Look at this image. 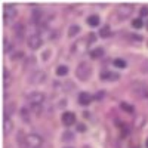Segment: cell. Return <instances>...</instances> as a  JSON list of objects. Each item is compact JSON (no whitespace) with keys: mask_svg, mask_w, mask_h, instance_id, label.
<instances>
[{"mask_svg":"<svg viewBox=\"0 0 148 148\" xmlns=\"http://www.w3.org/2000/svg\"><path fill=\"white\" fill-rule=\"evenodd\" d=\"M16 142L21 148H40L43 144V139L37 133H24L21 130L18 132Z\"/></svg>","mask_w":148,"mask_h":148,"instance_id":"1","label":"cell"},{"mask_svg":"<svg viewBox=\"0 0 148 148\" xmlns=\"http://www.w3.org/2000/svg\"><path fill=\"white\" fill-rule=\"evenodd\" d=\"M45 101H46V96H45V93H42V92H31V93L28 95V102H30L33 111L37 110V111L40 113L42 105H43Z\"/></svg>","mask_w":148,"mask_h":148,"instance_id":"2","label":"cell"},{"mask_svg":"<svg viewBox=\"0 0 148 148\" xmlns=\"http://www.w3.org/2000/svg\"><path fill=\"white\" fill-rule=\"evenodd\" d=\"M90 74H92V67L89 65V62H80L79 64V67L76 70V76L80 80L86 82V80L90 77Z\"/></svg>","mask_w":148,"mask_h":148,"instance_id":"3","label":"cell"},{"mask_svg":"<svg viewBox=\"0 0 148 148\" xmlns=\"http://www.w3.org/2000/svg\"><path fill=\"white\" fill-rule=\"evenodd\" d=\"M89 40H77V42H74V45H73V52H74V55H82V53H84L86 51H88V47H89Z\"/></svg>","mask_w":148,"mask_h":148,"instance_id":"4","label":"cell"},{"mask_svg":"<svg viewBox=\"0 0 148 148\" xmlns=\"http://www.w3.org/2000/svg\"><path fill=\"white\" fill-rule=\"evenodd\" d=\"M45 80H46V73L42 71V70L34 71L31 76H30V79H28V82H30L31 84H40V83H43Z\"/></svg>","mask_w":148,"mask_h":148,"instance_id":"5","label":"cell"},{"mask_svg":"<svg viewBox=\"0 0 148 148\" xmlns=\"http://www.w3.org/2000/svg\"><path fill=\"white\" fill-rule=\"evenodd\" d=\"M42 43H43V40H42L40 34H33V36H30V37H28V42H27L28 47L33 49V51L39 49V47L42 46Z\"/></svg>","mask_w":148,"mask_h":148,"instance_id":"6","label":"cell"},{"mask_svg":"<svg viewBox=\"0 0 148 148\" xmlns=\"http://www.w3.org/2000/svg\"><path fill=\"white\" fill-rule=\"evenodd\" d=\"M132 10H133L132 5H120L116 12L119 14V18H120V19H126V18H129V15L132 14Z\"/></svg>","mask_w":148,"mask_h":148,"instance_id":"7","label":"cell"},{"mask_svg":"<svg viewBox=\"0 0 148 148\" xmlns=\"http://www.w3.org/2000/svg\"><path fill=\"white\" fill-rule=\"evenodd\" d=\"M61 121H62L64 126H71L76 123V114L71 113V111H67V113H64L61 116Z\"/></svg>","mask_w":148,"mask_h":148,"instance_id":"8","label":"cell"},{"mask_svg":"<svg viewBox=\"0 0 148 148\" xmlns=\"http://www.w3.org/2000/svg\"><path fill=\"white\" fill-rule=\"evenodd\" d=\"M93 101V96L90 95V93H88V92H82L80 95H79V104L80 105H89L90 102Z\"/></svg>","mask_w":148,"mask_h":148,"instance_id":"9","label":"cell"},{"mask_svg":"<svg viewBox=\"0 0 148 148\" xmlns=\"http://www.w3.org/2000/svg\"><path fill=\"white\" fill-rule=\"evenodd\" d=\"M12 129H14L12 121L9 120L8 116H3V133H5V136H8V135L12 132Z\"/></svg>","mask_w":148,"mask_h":148,"instance_id":"10","label":"cell"},{"mask_svg":"<svg viewBox=\"0 0 148 148\" xmlns=\"http://www.w3.org/2000/svg\"><path fill=\"white\" fill-rule=\"evenodd\" d=\"M101 79L102 80H110V82H116V80L120 79V76H119V74H116V73L104 71V73H101Z\"/></svg>","mask_w":148,"mask_h":148,"instance_id":"11","label":"cell"},{"mask_svg":"<svg viewBox=\"0 0 148 148\" xmlns=\"http://www.w3.org/2000/svg\"><path fill=\"white\" fill-rule=\"evenodd\" d=\"M42 18H43V12H42L40 9H36V10L33 12V15H31V21H33L34 24H40V22H42Z\"/></svg>","mask_w":148,"mask_h":148,"instance_id":"12","label":"cell"},{"mask_svg":"<svg viewBox=\"0 0 148 148\" xmlns=\"http://www.w3.org/2000/svg\"><path fill=\"white\" fill-rule=\"evenodd\" d=\"M24 33H25V27H24V24H16V25H15V34H16L18 39H22Z\"/></svg>","mask_w":148,"mask_h":148,"instance_id":"13","label":"cell"},{"mask_svg":"<svg viewBox=\"0 0 148 148\" xmlns=\"http://www.w3.org/2000/svg\"><path fill=\"white\" fill-rule=\"evenodd\" d=\"M104 55V49L102 47H96L93 49V51H90V58L92 59H98V58H101Z\"/></svg>","mask_w":148,"mask_h":148,"instance_id":"14","label":"cell"},{"mask_svg":"<svg viewBox=\"0 0 148 148\" xmlns=\"http://www.w3.org/2000/svg\"><path fill=\"white\" fill-rule=\"evenodd\" d=\"M119 127H120V130H121V136L125 138V136H127V133L130 132V125H127V123H121V125H117Z\"/></svg>","mask_w":148,"mask_h":148,"instance_id":"15","label":"cell"},{"mask_svg":"<svg viewBox=\"0 0 148 148\" xmlns=\"http://www.w3.org/2000/svg\"><path fill=\"white\" fill-rule=\"evenodd\" d=\"M88 24L90 27H98V25H99V16H98V15H90L88 18Z\"/></svg>","mask_w":148,"mask_h":148,"instance_id":"16","label":"cell"},{"mask_svg":"<svg viewBox=\"0 0 148 148\" xmlns=\"http://www.w3.org/2000/svg\"><path fill=\"white\" fill-rule=\"evenodd\" d=\"M132 90H133L135 95L139 96V98H145V96H148V90H147L145 88H142V86H139V89H132Z\"/></svg>","mask_w":148,"mask_h":148,"instance_id":"17","label":"cell"},{"mask_svg":"<svg viewBox=\"0 0 148 148\" xmlns=\"http://www.w3.org/2000/svg\"><path fill=\"white\" fill-rule=\"evenodd\" d=\"M120 107H121V110H125L126 113H129V114H133V113H135V108H133L130 104H127V102H121Z\"/></svg>","mask_w":148,"mask_h":148,"instance_id":"18","label":"cell"},{"mask_svg":"<svg viewBox=\"0 0 148 148\" xmlns=\"http://www.w3.org/2000/svg\"><path fill=\"white\" fill-rule=\"evenodd\" d=\"M56 74H58L59 77H64V76H67V74H68V68L65 65H59L56 68Z\"/></svg>","mask_w":148,"mask_h":148,"instance_id":"19","label":"cell"},{"mask_svg":"<svg viewBox=\"0 0 148 148\" xmlns=\"http://www.w3.org/2000/svg\"><path fill=\"white\" fill-rule=\"evenodd\" d=\"M110 34H111V30H110L108 25H105V27H102V28L99 30V36L102 37V39H107V37H110Z\"/></svg>","mask_w":148,"mask_h":148,"instance_id":"20","label":"cell"},{"mask_svg":"<svg viewBox=\"0 0 148 148\" xmlns=\"http://www.w3.org/2000/svg\"><path fill=\"white\" fill-rule=\"evenodd\" d=\"M79 33H80V27H79V25H71L70 30H68V36H70V37L77 36Z\"/></svg>","mask_w":148,"mask_h":148,"instance_id":"21","label":"cell"},{"mask_svg":"<svg viewBox=\"0 0 148 148\" xmlns=\"http://www.w3.org/2000/svg\"><path fill=\"white\" fill-rule=\"evenodd\" d=\"M114 65L117 67V68H126V61L125 59H120V58H117V59H114Z\"/></svg>","mask_w":148,"mask_h":148,"instance_id":"22","label":"cell"},{"mask_svg":"<svg viewBox=\"0 0 148 148\" xmlns=\"http://www.w3.org/2000/svg\"><path fill=\"white\" fill-rule=\"evenodd\" d=\"M132 25H133V28H142V25H144V22H142V18H136V19H133L132 21Z\"/></svg>","mask_w":148,"mask_h":148,"instance_id":"23","label":"cell"},{"mask_svg":"<svg viewBox=\"0 0 148 148\" xmlns=\"http://www.w3.org/2000/svg\"><path fill=\"white\" fill-rule=\"evenodd\" d=\"M73 138H74V135L71 132H64V135H62V141H71Z\"/></svg>","mask_w":148,"mask_h":148,"instance_id":"24","label":"cell"},{"mask_svg":"<svg viewBox=\"0 0 148 148\" xmlns=\"http://www.w3.org/2000/svg\"><path fill=\"white\" fill-rule=\"evenodd\" d=\"M139 14H141V18H147V16H148V8L144 6V8L139 10Z\"/></svg>","mask_w":148,"mask_h":148,"instance_id":"25","label":"cell"},{"mask_svg":"<svg viewBox=\"0 0 148 148\" xmlns=\"http://www.w3.org/2000/svg\"><path fill=\"white\" fill-rule=\"evenodd\" d=\"M104 96H105V93H104V92H98V93L93 96V101H101Z\"/></svg>","mask_w":148,"mask_h":148,"instance_id":"26","label":"cell"},{"mask_svg":"<svg viewBox=\"0 0 148 148\" xmlns=\"http://www.w3.org/2000/svg\"><path fill=\"white\" fill-rule=\"evenodd\" d=\"M8 84H9V73L5 68V88H8Z\"/></svg>","mask_w":148,"mask_h":148,"instance_id":"27","label":"cell"},{"mask_svg":"<svg viewBox=\"0 0 148 148\" xmlns=\"http://www.w3.org/2000/svg\"><path fill=\"white\" fill-rule=\"evenodd\" d=\"M77 130H79V132H84V130H86V126L83 125V123H82V125H77Z\"/></svg>","mask_w":148,"mask_h":148,"instance_id":"28","label":"cell"},{"mask_svg":"<svg viewBox=\"0 0 148 148\" xmlns=\"http://www.w3.org/2000/svg\"><path fill=\"white\" fill-rule=\"evenodd\" d=\"M47 58H49V52H47V51H46V52H45V53H43V59H45V61H46V59H47Z\"/></svg>","mask_w":148,"mask_h":148,"instance_id":"29","label":"cell"},{"mask_svg":"<svg viewBox=\"0 0 148 148\" xmlns=\"http://www.w3.org/2000/svg\"><path fill=\"white\" fill-rule=\"evenodd\" d=\"M145 145H147V148H148V139H147V144H145Z\"/></svg>","mask_w":148,"mask_h":148,"instance_id":"30","label":"cell"},{"mask_svg":"<svg viewBox=\"0 0 148 148\" xmlns=\"http://www.w3.org/2000/svg\"><path fill=\"white\" fill-rule=\"evenodd\" d=\"M83 148H90V147H88V145H86V147H83Z\"/></svg>","mask_w":148,"mask_h":148,"instance_id":"31","label":"cell"},{"mask_svg":"<svg viewBox=\"0 0 148 148\" xmlns=\"http://www.w3.org/2000/svg\"><path fill=\"white\" fill-rule=\"evenodd\" d=\"M147 28H148V24H147Z\"/></svg>","mask_w":148,"mask_h":148,"instance_id":"32","label":"cell"},{"mask_svg":"<svg viewBox=\"0 0 148 148\" xmlns=\"http://www.w3.org/2000/svg\"><path fill=\"white\" fill-rule=\"evenodd\" d=\"M68 148H70V147H68Z\"/></svg>","mask_w":148,"mask_h":148,"instance_id":"33","label":"cell"}]
</instances>
